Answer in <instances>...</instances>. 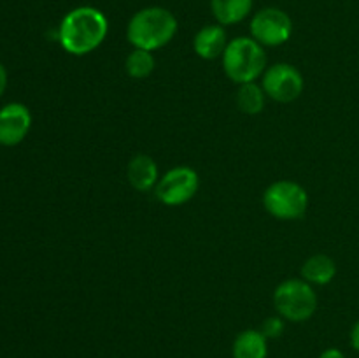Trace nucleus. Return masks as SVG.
Masks as SVG:
<instances>
[{"label":"nucleus","instance_id":"9","mask_svg":"<svg viewBox=\"0 0 359 358\" xmlns=\"http://www.w3.org/2000/svg\"><path fill=\"white\" fill-rule=\"evenodd\" d=\"M32 126V114L27 105L13 102L0 109V144L16 146L27 137Z\"/></svg>","mask_w":359,"mask_h":358},{"label":"nucleus","instance_id":"10","mask_svg":"<svg viewBox=\"0 0 359 358\" xmlns=\"http://www.w3.org/2000/svg\"><path fill=\"white\" fill-rule=\"evenodd\" d=\"M226 46V32L223 25H205L193 39L195 53L203 60H216L217 56H223Z\"/></svg>","mask_w":359,"mask_h":358},{"label":"nucleus","instance_id":"17","mask_svg":"<svg viewBox=\"0 0 359 358\" xmlns=\"http://www.w3.org/2000/svg\"><path fill=\"white\" fill-rule=\"evenodd\" d=\"M284 332V318L283 316H270L263 321L262 333L266 339H277Z\"/></svg>","mask_w":359,"mask_h":358},{"label":"nucleus","instance_id":"16","mask_svg":"<svg viewBox=\"0 0 359 358\" xmlns=\"http://www.w3.org/2000/svg\"><path fill=\"white\" fill-rule=\"evenodd\" d=\"M125 69L128 72L130 77L133 79H146L147 76H151V72L154 70V56L151 51L146 49H133L128 56H126Z\"/></svg>","mask_w":359,"mask_h":358},{"label":"nucleus","instance_id":"7","mask_svg":"<svg viewBox=\"0 0 359 358\" xmlns=\"http://www.w3.org/2000/svg\"><path fill=\"white\" fill-rule=\"evenodd\" d=\"M262 88L272 100L287 104L297 100L304 91V77L297 67L290 63H276L262 76Z\"/></svg>","mask_w":359,"mask_h":358},{"label":"nucleus","instance_id":"14","mask_svg":"<svg viewBox=\"0 0 359 358\" xmlns=\"http://www.w3.org/2000/svg\"><path fill=\"white\" fill-rule=\"evenodd\" d=\"M337 274L335 260L328 255H314L302 265V277L311 284L332 283Z\"/></svg>","mask_w":359,"mask_h":358},{"label":"nucleus","instance_id":"5","mask_svg":"<svg viewBox=\"0 0 359 358\" xmlns=\"http://www.w3.org/2000/svg\"><path fill=\"white\" fill-rule=\"evenodd\" d=\"M263 206L277 220H300L307 213L309 195L298 183L277 181L263 193Z\"/></svg>","mask_w":359,"mask_h":358},{"label":"nucleus","instance_id":"4","mask_svg":"<svg viewBox=\"0 0 359 358\" xmlns=\"http://www.w3.org/2000/svg\"><path fill=\"white\" fill-rule=\"evenodd\" d=\"M273 305L284 319L302 323L314 316L318 295L305 279H286L273 291Z\"/></svg>","mask_w":359,"mask_h":358},{"label":"nucleus","instance_id":"18","mask_svg":"<svg viewBox=\"0 0 359 358\" xmlns=\"http://www.w3.org/2000/svg\"><path fill=\"white\" fill-rule=\"evenodd\" d=\"M351 346L359 353V319L354 323L353 330H351Z\"/></svg>","mask_w":359,"mask_h":358},{"label":"nucleus","instance_id":"1","mask_svg":"<svg viewBox=\"0 0 359 358\" xmlns=\"http://www.w3.org/2000/svg\"><path fill=\"white\" fill-rule=\"evenodd\" d=\"M107 18L97 7H76L60 23L58 39L67 53L76 56L95 51L107 37Z\"/></svg>","mask_w":359,"mask_h":358},{"label":"nucleus","instance_id":"13","mask_svg":"<svg viewBox=\"0 0 359 358\" xmlns=\"http://www.w3.org/2000/svg\"><path fill=\"white\" fill-rule=\"evenodd\" d=\"M210 9L219 25H235L249 16L252 0H210Z\"/></svg>","mask_w":359,"mask_h":358},{"label":"nucleus","instance_id":"12","mask_svg":"<svg viewBox=\"0 0 359 358\" xmlns=\"http://www.w3.org/2000/svg\"><path fill=\"white\" fill-rule=\"evenodd\" d=\"M233 358H266L269 357V339L262 330H244L238 333L231 346Z\"/></svg>","mask_w":359,"mask_h":358},{"label":"nucleus","instance_id":"3","mask_svg":"<svg viewBox=\"0 0 359 358\" xmlns=\"http://www.w3.org/2000/svg\"><path fill=\"white\" fill-rule=\"evenodd\" d=\"M266 67L265 49L251 37H237L228 42L223 53L224 74L233 83H255Z\"/></svg>","mask_w":359,"mask_h":358},{"label":"nucleus","instance_id":"15","mask_svg":"<svg viewBox=\"0 0 359 358\" xmlns=\"http://www.w3.org/2000/svg\"><path fill=\"white\" fill-rule=\"evenodd\" d=\"M237 105L245 114H258L265 107V90L256 83L238 84Z\"/></svg>","mask_w":359,"mask_h":358},{"label":"nucleus","instance_id":"8","mask_svg":"<svg viewBox=\"0 0 359 358\" xmlns=\"http://www.w3.org/2000/svg\"><path fill=\"white\" fill-rule=\"evenodd\" d=\"M198 185V174L191 167H175L158 179L154 192L165 206H182L195 197Z\"/></svg>","mask_w":359,"mask_h":358},{"label":"nucleus","instance_id":"19","mask_svg":"<svg viewBox=\"0 0 359 358\" xmlns=\"http://www.w3.org/2000/svg\"><path fill=\"white\" fill-rule=\"evenodd\" d=\"M319 358H346V354L340 350H337V347H328V350H325L319 354Z\"/></svg>","mask_w":359,"mask_h":358},{"label":"nucleus","instance_id":"11","mask_svg":"<svg viewBox=\"0 0 359 358\" xmlns=\"http://www.w3.org/2000/svg\"><path fill=\"white\" fill-rule=\"evenodd\" d=\"M128 181L137 192H149L158 183L156 161L147 154H137L126 168Z\"/></svg>","mask_w":359,"mask_h":358},{"label":"nucleus","instance_id":"6","mask_svg":"<svg viewBox=\"0 0 359 358\" xmlns=\"http://www.w3.org/2000/svg\"><path fill=\"white\" fill-rule=\"evenodd\" d=\"M293 21L290 14L277 7H265L251 20V35L262 46H280L290 41Z\"/></svg>","mask_w":359,"mask_h":358},{"label":"nucleus","instance_id":"2","mask_svg":"<svg viewBox=\"0 0 359 358\" xmlns=\"http://www.w3.org/2000/svg\"><path fill=\"white\" fill-rule=\"evenodd\" d=\"M177 34V20L165 7H144L135 13L126 28L130 44L137 49L154 51L174 39Z\"/></svg>","mask_w":359,"mask_h":358},{"label":"nucleus","instance_id":"20","mask_svg":"<svg viewBox=\"0 0 359 358\" xmlns=\"http://www.w3.org/2000/svg\"><path fill=\"white\" fill-rule=\"evenodd\" d=\"M6 88H7V72H6V67L0 63V97L4 95Z\"/></svg>","mask_w":359,"mask_h":358}]
</instances>
